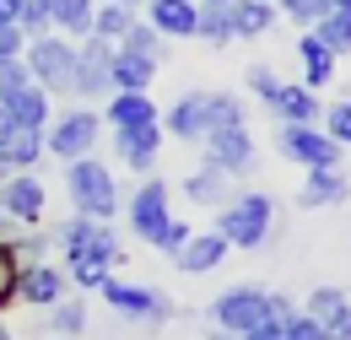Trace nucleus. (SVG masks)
<instances>
[{
  "label": "nucleus",
  "instance_id": "nucleus-6",
  "mask_svg": "<svg viewBox=\"0 0 351 340\" xmlns=\"http://www.w3.org/2000/svg\"><path fill=\"white\" fill-rule=\"evenodd\" d=\"M265 319H270V292L265 287H227L211 302V330H227V335H249Z\"/></svg>",
  "mask_w": 351,
  "mask_h": 340
},
{
  "label": "nucleus",
  "instance_id": "nucleus-3",
  "mask_svg": "<svg viewBox=\"0 0 351 340\" xmlns=\"http://www.w3.org/2000/svg\"><path fill=\"white\" fill-rule=\"evenodd\" d=\"M65 195H71L76 216H92V221H108L119 211V184H114V173L103 168L97 157L65 162Z\"/></svg>",
  "mask_w": 351,
  "mask_h": 340
},
{
  "label": "nucleus",
  "instance_id": "nucleus-48",
  "mask_svg": "<svg viewBox=\"0 0 351 340\" xmlns=\"http://www.w3.org/2000/svg\"><path fill=\"white\" fill-rule=\"evenodd\" d=\"M16 5L22 0H0V22H16Z\"/></svg>",
  "mask_w": 351,
  "mask_h": 340
},
{
  "label": "nucleus",
  "instance_id": "nucleus-16",
  "mask_svg": "<svg viewBox=\"0 0 351 340\" xmlns=\"http://www.w3.org/2000/svg\"><path fill=\"white\" fill-rule=\"evenodd\" d=\"M265 108H270L281 125H319V114H324V108H319V92H308L303 82H281Z\"/></svg>",
  "mask_w": 351,
  "mask_h": 340
},
{
  "label": "nucleus",
  "instance_id": "nucleus-14",
  "mask_svg": "<svg viewBox=\"0 0 351 340\" xmlns=\"http://www.w3.org/2000/svg\"><path fill=\"white\" fill-rule=\"evenodd\" d=\"M65 270L60 265H49V259H38V265H22V287H16V302H33V308H54V302L65 298Z\"/></svg>",
  "mask_w": 351,
  "mask_h": 340
},
{
  "label": "nucleus",
  "instance_id": "nucleus-35",
  "mask_svg": "<svg viewBox=\"0 0 351 340\" xmlns=\"http://www.w3.org/2000/svg\"><path fill=\"white\" fill-rule=\"evenodd\" d=\"M49 330H54V335H82V330H87V302L60 298L49 308Z\"/></svg>",
  "mask_w": 351,
  "mask_h": 340
},
{
  "label": "nucleus",
  "instance_id": "nucleus-38",
  "mask_svg": "<svg viewBox=\"0 0 351 340\" xmlns=\"http://www.w3.org/2000/svg\"><path fill=\"white\" fill-rule=\"evenodd\" d=\"M184 243H189V221H184V216H168V227L152 238V249H157V254H168V259H173Z\"/></svg>",
  "mask_w": 351,
  "mask_h": 340
},
{
  "label": "nucleus",
  "instance_id": "nucleus-30",
  "mask_svg": "<svg viewBox=\"0 0 351 340\" xmlns=\"http://www.w3.org/2000/svg\"><path fill=\"white\" fill-rule=\"evenodd\" d=\"M308 33H319V38L330 43L335 54H351V5H330V11L308 27Z\"/></svg>",
  "mask_w": 351,
  "mask_h": 340
},
{
  "label": "nucleus",
  "instance_id": "nucleus-12",
  "mask_svg": "<svg viewBox=\"0 0 351 340\" xmlns=\"http://www.w3.org/2000/svg\"><path fill=\"white\" fill-rule=\"evenodd\" d=\"M168 184L162 178H141L130 195V206H125V221H130V232L141 238V243H152L162 227H168Z\"/></svg>",
  "mask_w": 351,
  "mask_h": 340
},
{
  "label": "nucleus",
  "instance_id": "nucleus-23",
  "mask_svg": "<svg viewBox=\"0 0 351 340\" xmlns=\"http://www.w3.org/2000/svg\"><path fill=\"white\" fill-rule=\"evenodd\" d=\"M238 178H227V173H217V168H200V173H189L184 178V200L189 206H211V211H221L238 189H232Z\"/></svg>",
  "mask_w": 351,
  "mask_h": 340
},
{
  "label": "nucleus",
  "instance_id": "nucleus-8",
  "mask_svg": "<svg viewBox=\"0 0 351 340\" xmlns=\"http://www.w3.org/2000/svg\"><path fill=\"white\" fill-rule=\"evenodd\" d=\"M97 135H103V119L92 108H71L44 130V151H54L60 162H76V157H92Z\"/></svg>",
  "mask_w": 351,
  "mask_h": 340
},
{
  "label": "nucleus",
  "instance_id": "nucleus-22",
  "mask_svg": "<svg viewBox=\"0 0 351 340\" xmlns=\"http://www.w3.org/2000/svg\"><path fill=\"white\" fill-rule=\"evenodd\" d=\"M298 60H303V86L308 92L335 82V60H341V54L319 38V33H303V38H298Z\"/></svg>",
  "mask_w": 351,
  "mask_h": 340
},
{
  "label": "nucleus",
  "instance_id": "nucleus-46",
  "mask_svg": "<svg viewBox=\"0 0 351 340\" xmlns=\"http://www.w3.org/2000/svg\"><path fill=\"white\" fill-rule=\"evenodd\" d=\"M16 232H22V227H16L11 216H0V243H16Z\"/></svg>",
  "mask_w": 351,
  "mask_h": 340
},
{
  "label": "nucleus",
  "instance_id": "nucleus-55",
  "mask_svg": "<svg viewBox=\"0 0 351 340\" xmlns=\"http://www.w3.org/2000/svg\"><path fill=\"white\" fill-rule=\"evenodd\" d=\"M330 5H351V0H330Z\"/></svg>",
  "mask_w": 351,
  "mask_h": 340
},
{
  "label": "nucleus",
  "instance_id": "nucleus-13",
  "mask_svg": "<svg viewBox=\"0 0 351 340\" xmlns=\"http://www.w3.org/2000/svg\"><path fill=\"white\" fill-rule=\"evenodd\" d=\"M206 130H211V92H184L162 114V135L173 141H206Z\"/></svg>",
  "mask_w": 351,
  "mask_h": 340
},
{
  "label": "nucleus",
  "instance_id": "nucleus-7",
  "mask_svg": "<svg viewBox=\"0 0 351 340\" xmlns=\"http://www.w3.org/2000/svg\"><path fill=\"white\" fill-rule=\"evenodd\" d=\"M114 43L108 38H87L76 43V71H71V92L87 103H108L114 97Z\"/></svg>",
  "mask_w": 351,
  "mask_h": 340
},
{
  "label": "nucleus",
  "instance_id": "nucleus-43",
  "mask_svg": "<svg viewBox=\"0 0 351 340\" xmlns=\"http://www.w3.org/2000/svg\"><path fill=\"white\" fill-rule=\"evenodd\" d=\"M27 49V38H22V27L16 22H0V60H16Z\"/></svg>",
  "mask_w": 351,
  "mask_h": 340
},
{
  "label": "nucleus",
  "instance_id": "nucleus-36",
  "mask_svg": "<svg viewBox=\"0 0 351 340\" xmlns=\"http://www.w3.org/2000/svg\"><path fill=\"white\" fill-rule=\"evenodd\" d=\"M16 287H22V259L11 243H0V308L16 302Z\"/></svg>",
  "mask_w": 351,
  "mask_h": 340
},
{
  "label": "nucleus",
  "instance_id": "nucleus-20",
  "mask_svg": "<svg viewBox=\"0 0 351 340\" xmlns=\"http://www.w3.org/2000/svg\"><path fill=\"white\" fill-rule=\"evenodd\" d=\"M0 108L11 114V125H27V130H49V92L44 86H11L0 92Z\"/></svg>",
  "mask_w": 351,
  "mask_h": 340
},
{
  "label": "nucleus",
  "instance_id": "nucleus-11",
  "mask_svg": "<svg viewBox=\"0 0 351 340\" xmlns=\"http://www.w3.org/2000/svg\"><path fill=\"white\" fill-rule=\"evenodd\" d=\"M44 211H49L44 178L38 173H5V184H0V216H11L16 227H44Z\"/></svg>",
  "mask_w": 351,
  "mask_h": 340
},
{
  "label": "nucleus",
  "instance_id": "nucleus-31",
  "mask_svg": "<svg viewBox=\"0 0 351 340\" xmlns=\"http://www.w3.org/2000/svg\"><path fill=\"white\" fill-rule=\"evenodd\" d=\"M130 22H135V11H130V5H114V0H103V5H97V16H92V38L119 43L125 33H130Z\"/></svg>",
  "mask_w": 351,
  "mask_h": 340
},
{
  "label": "nucleus",
  "instance_id": "nucleus-19",
  "mask_svg": "<svg viewBox=\"0 0 351 340\" xmlns=\"http://www.w3.org/2000/svg\"><path fill=\"white\" fill-rule=\"evenodd\" d=\"M227 254H232V249H227V238H217V232H189V243L173 254V265L184 270V276H211Z\"/></svg>",
  "mask_w": 351,
  "mask_h": 340
},
{
  "label": "nucleus",
  "instance_id": "nucleus-10",
  "mask_svg": "<svg viewBox=\"0 0 351 340\" xmlns=\"http://www.w3.org/2000/svg\"><path fill=\"white\" fill-rule=\"evenodd\" d=\"M206 168H217V173H227V178H243V173L254 168V130L249 125H232V130H211L206 141Z\"/></svg>",
  "mask_w": 351,
  "mask_h": 340
},
{
  "label": "nucleus",
  "instance_id": "nucleus-33",
  "mask_svg": "<svg viewBox=\"0 0 351 340\" xmlns=\"http://www.w3.org/2000/svg\"><path fill=\"white\" fill-rule=\"evenodd\" d=\"M232 125H249V108L238 92H211V130H232ZM206 130V135H211Z\"/></svg>",
  "mask_w": 351,
  "mask_h": 340
},
{
  "label": "nucleus",
  "instance_id": "nucleus-26",
  "mask_svg": "<svg viewBox=\"0 0 351 340\" xmlns=\"http://www.w3.org/2000/svg\"><path fill=\"white\" fill-rule=\"evenodd\" d=\"M232 11V38H260V33H270L276 27V0H232L227 5Z\"/></svg>",
  "mask_w": 351,
  "mask_h": 340
},
{
  "label": "nucleus",
  "instance_id": "nucleus-51",
  "mask_svg": "<svg viewBox=\"0 0 351 340\" xmlns=\"http://www.w3.org/2000/svg\"><path fill=\"white\" fill-rule=\"evenodd\" d=\"M195 5H232V0H195Z\"/></svg>",
  "mask_w": 351,
  "mask_h": 340
},
{
  "label": "nucleus",
  "instance_id": "nucleus-50",
  "mask_svg": "<svg viewBox=\"0 0 351 340\" xmlns=\"http://www.w3.org/2000/svg\"><path fill=\"white\" fill-rule=\"evenodd\" d=\"M206 340H238V335H227V330H211V335H206Z\"/></svg>",
  "mask_w": 351,
  "mask_h": 340
},
{
  "label": "nucleus",
  "instance_id": "nucleus-15",
  "mask_svg": "<svg viewBox=\"0 0 351 340\" xmlns=\"http://www.w3.org/2000/svg\"><path fill=\"white\" fill-rule=\"evenodd\" d=\"M114 151L130 173H152L157 151H162V125H141V130H114Z\"/></svg>",
  "mask_w": 351,
  "mask_h": 340
},
{
  "label": "nucleus",
  "instance_id": "nucleus-4",
  "mask_svg": "<svg viewBox=\"0 0 351 340\" xmlns=\"http://www.w3.org/2000/svg\"><path fill=\"white\" fill-rule=\"evenodd\" d=\"M22 65H27L33 86H44V92H71V71H76V43H71V38H60V33L27 38V49H22Z\"/></svg>",
  "mask_w": 351,
  "mask_h": 340
},
{
  "label": "nucleus",
  "instance_id": "nucleus-47",
  "mask_svg": "<svg viewBox=\"0 0 351 340\" xmlns=\"http://www.w3.org/2000/svg\"><path fill=\"white\" fill-rule=\"evenodd\" d=\"M330 340H351V313L341 319V324H330Z\"/></svg>",
  "mask_w": 351,
  "mask_h": 340
},
{
  "label": "nucleus",
  "instance_id": "nucleus-52",
  "mask_svg": "<svg viewBox=\"0 0 351 340\" xmlns=\"http://www.w3.org/2000/svg\"><path fill=\"white\" fill-rule=\"evenodd\" d=\"M114 5H130V11H135V5H146V0H114Z\"/></svg>",
  "mask_w": 351,
  "mask_h": 340
},
{
  "label": "nucleus",
  "instance_id": "nucleus-32",
  "mask_svg": "<svg viewBox=\"0 0 351 340\" xmlns=\"http://www.w3.org/2000/svg\"><path fill=\"white\" fill-rule=\"evenodd\" d=\"M119 49H130V54H146V60H157V65H162V54H168V43H162V33H157L152 22H130V33L119 38Z\"/></svg>",
  "mask_w": 351,
  "mask_h": 340
},
{
  "label": "nucleus",
  "instance_id": "nucleus-53",
  "mask_svg": "<svg viewBox=\"0 0 351 340\" xmlns=\"http://www.w3.org/2000/svg\"><path fill=\"white\" fill-rule=\"evenodd\" d=\"M0 340H11V330H5V324H0Z\"/></svg>",
  "mask_w": 351,
  "mask_h": 340
},
{
  "label": "nucleus",
  "instance_id": "nucleus-24",
  "mask_svg": "<svg viewBox=\"0 0 351 340\" xmlns=\"http://www.w3.org/2000/svg\"><path fill=\"white\" fill-rule=\"evenodd\" d=\"M38 157H44V130L11 125V135L0 141V162L11 173H27V168H38Z\"/></svg>",
  "mask_w": 351,
  "mask_h": 340
},
{
  "label": "nucleus",
  "instance_id": "nucleus-41",
  "mask_svg": "<svg viewBox=\"0 0 351 340\" xmlns=\"http://www.w3.org/2000/svg\"><path fill=\"white\" fill-rule=\"evenodd\" d=\"M243 82L254 86V97H260V103H270V97H276V86H281V76H276L270 65H249V76H243Z\"/></svg>",
  "mask_w": 351,
  "mask_h": 340
},
{
  "label": "nucleus",
  "instance_id": "nucleus-54",
  "mask_svg": "<svg viewBox=\"0 0 351 340\" xmlns=\"http://www.w3.org/2000/svg\"><path fill=\"white\" fill-rule=\"evenodd\" d=\"M5 173H11V168H5V162H0V184H5Z\"/></svg>",
  "mask_w": 351,
  "mask_h": 340
},
{
  "label": "nucleus",
  "instance_id": "nucleus-21",
  "mask_svg": "<svg viewBox=\"0 0 351 340\" xmlns=\"http://www.w3.org/2000/svg\"><path fill=\"white\" fill-rule=\"evenodd\" d=\"M195 16H200L195 0H146V22L162 38H195Z\"/></svg>",
  "mask_w": 351,
  "mask_h": 340
},
{
  "label": "nucleus",
  "instance_id": "nucleus-34",
  "mask_svg": "<svg viewBox=\"0 0 351 340\" xmlns=\"http://www.w3.org/2000/svg\"><path fill=\"white\" fill-rule=\"evenodd\" d=\"M16 27H22V38H44V33H54V11H49V0H22V5H16Z\"/></svg>",
  "mask_w": 351,
  "mask_h": 340
},
{
  "label": "nucleus",
  "instance_id": "nucleus-17",
  "mask_svg": "<svg viewBox=\"0 0 351 340\" xmlns=\"http://www.w3.org/2000/svg\"><path fill=\"white\" fill-rule=\"evenodd\" d=\"M103 119L114 130H141V125H162V108L152 103V92H114Z\"/></svg>",
  "mask_w": 351,
  "mask_h": 340
},
{
  "label": "nucleus",
  "instance_id": "nucleus-2",
  "mask_svg": "<svg viewBox=\"0 0 351 340\" xmlns=\"http://www.w3.org/2000/svg\"><path fill=\"white\" fill-rule=\"evenodd\" d=\"M54 243H60L65 265H103V270H114V265L125 259L119 232H114L108 221H92V216H71V221H60V227H54Z\"/></svg>",
  "mask_w": 351,
  "mask_h": 340
},
{
  "label": "nucleus",
  "instance_id": "nucleus-28",
  "mask_svg": "<svg viewBox=\"0 0 351 340\" xmlns=\"http://www.w3.org/2000/svg\"><path fill=\"white\" fill-rule=\"evenodd\" d=\"M303 313H308V319H319V324L330 330V324H341V319L351 313V292H341V287H313Z\"/></svg>",
  "mask_w": 351,
  "mask_h": 340
},
{
  "label": "nucleus",
  "instance_id": "nucleus-37",
  "mask_svg": "<svg viewBox=\"0 0 351 340\" xmlns=\"http://www.w3.org/2000/svg\"><path fill=\"white\" fill-rule=\"evenodd\" d=\"M276 11H281L287 22H298V27L308 33V27H313V22L330 11V0H276Z\"/></svg>",
  "mask_w": 351,
  "mask_h": 340
},
{
  "label": "nucleus",
  "instance_id": "nucleus-9",
  "mask_svg": "<svg viewBox=\"0 0 351 340\" xmlns=\"http://www.w3.org/2000/svg\"><path fill=\"white\" fill-rule=\"evenodd\" d=\"M103 302L125 319V324H162L173 308H168V298L157 292V287H135V281H103Z\"/></svg>",
  "mask_w": 351,
  "mask_h": 340
},
{
  "label": "nucleus",
  "instance_id": "nucleus-25",
  "mask_svg": "<svg viewBox=\"0 0 351 340\" xmlns=\"http://www.w3.org/2000/svg\"><path fill=\"white\" fill-rule=\"evenodd\" d=\"M114 92H146V86L157 82V60H146V54H130V49H119L114 43Z\"/></svg>",
  "mask_w": 351,
  "mask_h": 340
},
{
  "label": "nucleus",
  "instance_id": "nucleus-44",
  "mask_svg": "<svg viewBox=\"0 0 351 340\" xmlns=\"http://www.w3.org/2000/svg\"><path fill=\"white\" fill-rule=\"evenodd\" d=\"M292 313H298V302L287 298V292H270V319H276V324H287Z\"/></svg>",
  "mask_w": 351,
  "mask_h": 340
},
{
  "label": "nucleus",
  "instance_id": "nucleus-18",
  "mask_svg": "<svg viewBox=\"0 0 351 340\" xmlns=\"http://www.w3.org/2000/svg\"><path fill=\"white\" fill-rule=\"evenodd\" d=\"M351 195V178L346 168H313L303 178V189H298V206H308V211H324V206H341Z\"/></svg>",
  "mask_w": 351,
  "mask_h": 340
},
{
  "label": "nucleus",
  "instance_id": "nucleus-29",
  "mask_svg": "<svg viewBox=\"0 0 351 340\" xmlns=\"http://www.w3.org/2000/svg\"><path fill=\"white\" fill-rule=\"evenodd\" d=\"M195 38L211 43V49L238 43V38H232V11H227V5H200V16H195Z\"/></svg>",
  "mask_w": 351,
  "mask_h": 340
},
{
  "label": "nucleus",
  "instance_id": "nucleus-5",
  "mask_svg": "<svg viewBox=\"0 0 351 340\" xmlns=\"http://www.w3.org/2000/svg\"><path fill=\"white\" fill-rule=\"evenodd\" d=\"M276 151L287 157V162H298V168H341V141H330L319 125H281L276 130Z\"/></svg>",
  "mask_w": 351,
  "mask_h": 340
},
{
  "label": "nucleus",
  "instance_id": "nucleus-1",
  "mask_svg": "<svg viewBox=\"0 0 351 340\" xmlns=\"http://www.w3.org/2000/svg\"><path fill=\"white\" fill-rule=\"evenodd\" d=\"M211 232L227 238V249H265L270 232H276V200L265 189H243V195H232L217 211Z\"/></svg>",
  "mask_w": 351,
  "mask_h": 340
},
{
  "label": "nucleus",
  "instance_id": "nucleus-45",
  "mask_svg": "<svg viewBox=\"0 0 351 340\" xmlns=\"http://www.w3.org/2000/svg\"><path fill=\"white\" fill-rule=\"evenodd\" d=\"M238 340H281V324H276V319H265V324H254L249 335H238Z\"/></svg>",
  "mask_w": 351,
  "mask_h": 340
},
{
  "label": "nucleus",
  "instance_id": "nucleus-49",
  "mask_svg": "<svg viewBox=\"0 0 351 340\" xmlns=\"http://www.w3.org/2000/svg\"><path fill=\"white\" fill-rule=\"evenodd\" d=\"M5 135H11V114L0 108V141H5Z\"/></svg>",
  "mask_w": 351,
  "mask_h": 340
},
{
  "label": "nucleus",
  "instance_id": "nucleus-39",
  "mask_svg": "<svg viewBox=\"0 0 351 340\" xmlns=\"http://www.w3.org/2000/svg\"><path fill=\"white\" fill-rule=\"evenodd\" d=\"M319 119H324V135H330V141L351 146V103H330Z\"/></svg>",
  "mask_w": 351,
  "mask_h": 340
},
{
  "label": "nucleus",
  "instance_id": "nucleus-40",
  "mask_svg": "<svg viewBox=\"0 0 351 340\" xmlns=\"http://www.w3.org/2000/svg\"><path fill=\"white\" fill-rule=\"evenodd\" d=\"M281 340H330V330H324L319 319H308V313H292V319L281 324Z\"/></svg>",
  "mask_w": 351,
  "mask_h": 340
},
{
  "label": "nucleus",
  "instance_id": "nucleus-42",
  "mask_svg": "<svg viewBox=\"0 0 351 340\" xmlns=\"http://www.w3.org/2000/svg\"><path fill=\"white\" fill-rule=\"evenodd\" d=\"M33 76H27V65H22V54L16 60H0V92H11V86H27Z\"/></svg>",
  "mask_w": 351,
  "mask_h": 340
},
{
  "label": "nucleus",
  "instance_id": "nucleus-27",
  "mask_svg": "<svg viewBox=\"0 0 351 340\" xmlns=\"http://www.w3.org/2000/svg\"><path fill=\"white\" fill-rule=\"evenodd\" d=\"M49 11H54V33L60 38H92L97 0H49Z\"/></svg>",
  "mask_w": 351,
  "mask_h": 340
}]
</instances>
